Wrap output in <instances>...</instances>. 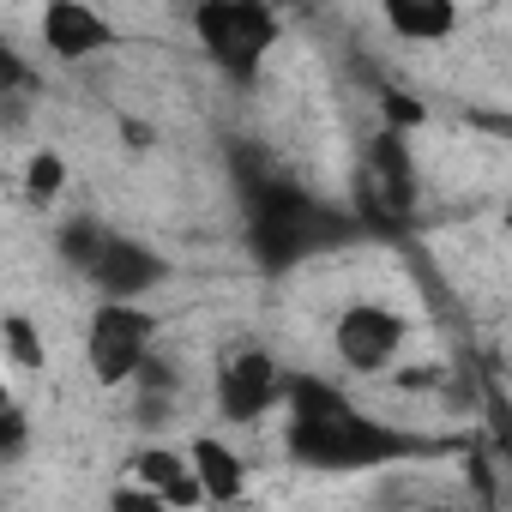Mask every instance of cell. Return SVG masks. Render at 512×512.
<instances>
[{"label":"cell","instance_id":"obj_1","mask_svg":"<svg viewBox=\"0 0 512 512\" xmlns=\"http://www.w3.org/2000/svg\"><path fill=\"white\" fill-rule=\"evenodd\" d=\"M193 31H199L211 67L229 73L235 85H247L266 67V55L278 49V13L260 7V0H211V7H193Z\"/></svg>","mask_w":512,"mask_h":512},{"label":"cell","instance_id":"obj_2","mask_svg":"<svg viewBox=\"0 0 512 512\" xmlns=\"http://www.w3.org/2000/svg\"><path fill=\"white\" fill-rule=\"evenodd\" d=\"M398 452H404V440L362 410H344L326 422H290V458L308 470H374Z\"/></svg>","mask_w":512,"mask_h":512},{"label":"cell","instance_id":"obj_3","mask_svg":"<svg viewBox=\"0 0 512 512\" xmlns=\"http://www.w3.org/2000/svg\"><path fill=\"white\" fill-rule=\"evenodd\" d=\"M85 356H91V374L103 386L139 380L157 356V314L145 302H97L91 332H85Z\"/></svg>","mask_w":512,"mask_h":512},{"label":"cell","instance_id":"obj_4","mask_svg":"<svg viewBox=\"0 0 512 512\" xmlns=\"http://www.w3.org/2000/svg\"><path fill=\"white\" fill-rule=\"evenodd\" d=\"M284 380L290 374L272 362V350H235L223 362V374H217V410H223V422L247 428V422H260L266 410H278L284 404Z\"/></svg>","mask_w":512,"mask_h":512},{"label":"cell","instance_id":"obj_5","mask_svg":"<svg viewBox=\"0 0 512 512\" xmlns=\"http://www.w3.org/2000/svg\"><path fill=\"white\" fill-rule=\"evenodd\" d=\"M332 344H338V362L350 374H386L404 350V314H392L380 302H356V308L338 314Z\"/></svg>","mask_w":512,"mask_h":512},{"label":"cell","instance_id":"obj_6","mask_svg":"<svg viewBox=\"0 0 512 512\" xmlns=\"http://www.w3.org/2000/svg\"><path fill=\"white\" fill-rule=\"evenodd\" d=\"M163 278H169V260H163L157 247L133 241V235H115L103 247V260L91 266V284H97L103 302H145Z\"/></svg>","mask_w":512,"mask_h":512},{"label":"cell","instance_id":"obj_7","mask_svg":"<svg viewBox=\"0 0 512 512\" xmlns=\"http://www.w3.org/2000/svg\"><path fill=\"white\" fill-rule=\"evenodd\" d=\"M115 43L109 19L97 7H85V0H55V7L43 13V49L55 61H91Z\"/></svg>","mask_w":512,"mask_h":512},{"label":"cell","instance_id":"obj_8","mask_svg":"<svg viewBox=\"0 0 512 512\" xmlns=\"http://www.w3.org/2000/svg\"><path fill=\"white\" fill-rule=\"evenodd\" d=\"M133 482H145L163 506H175V512H193L199 500H205V488H199V476H193V458L187 452H169V446H139L133 452Z\"/></svg>","mask_w":512,"mask_h":512},{"label":"cell","instance_id":"obj_9","mask_svg":"<svg viewBox=\"0 0 512 512\" xmlns=\"http://www.w3.org/2000/svg\"><path fill=\"white\" fill-rule=\"evenodd\" d=\"M187 458H193V476H199L205 500H217V506H235V500L247 494V464H241V452H235L229 440H217V434H199Z\"/></svg>","mask_w":512,"mask_h":512},{"label":"cell","instance_id":"obj_10","mask_svg":"<svg viewBox=\"0 0 512 512\" xmlns=\"http://www.w3.org/2000/svg\"><path fill=\"white\" fill-rule=\"evenodd\" d=\"M386 31L404 43H446L458 31L452 0H386Z\"/></svg>","mask_w":512,"mask_h":512},{"label":"cell","instance_id":"obj_11","mask_svg":"<svg viewBox=\"0 0 512 512\" xmlns=\"http://www.w3.org/2000/svg\"><path fill=\"white\" fill-rule=\"evenodd\" d=\"M368 193L392 199V211H410L416 205V169H410V151H404L398 133L374 139V181H368Z\"/></svg>","mask_w":512,"mask_h":512},{"label":"cell","instance_id":"obj_12","mask_svg":"<svg viewBox=\"0 0 512 512\" xmlns=\"http://www.w3.org/2000/svg\"><path fill=\"white\" fill-rule=\"evenodd\" d=\"M284 404H290V422H326V416H344V410H356L332 380H320V374H290L284 380Z\"/></svg>","mask_w":512,"mask_h":512},{"label":"cell","instance_id":"obj_13","mask_svg":"<svg viewBox=\"0 0 512 512\" xmlns=\"http://www.w3.org/2000/svg\"><path fill=\"white\" fill-rule=\"evenodd\" d=\"M115 235L97 223V217H73V223H61V235H55V247H61V260L73 266V272H85L91 278V266L103 260V247H109Z\"/></svg>","mask_w":512,"mask_h":512},{"label":"cell","instance_id":"obj_14","mask_svg":"<svg viewBox=\"0 0 512 512\" xmlns=\"http://www.w3.org/2000/svg\"><path fill=\"white\" fill-rule=\"evenodd\" d=\"M0 338H7V356H13V368H25V374L49 368V344H43V332H37L25 314H7V320H0Z\"/></svg>","mask_w":512,"mask_h":512},{"label":"cell","instance_id":"obj_15","mask_svg":"<svg viewBox=\"0 0 512 512\" xmlns=\"http://www.w3.org/2000/svg\"><path fill=\"white\" fill-rule=\"evenodd\" d=\"M61 187H67V157L43 145V151L25 163V199H31V205H49V199H61Z\"/></svg>","mask_w":512,"mask_h":512},{"label":"cell","instance_id":"obj_16","mask_svg":"<svg viewBox=\"0 0 512 512\" xmlns=\"http://www.w3.org/2000/svg\"><path fill=\"white\" fill-rule=\"evenodd\" d=\"M25 446H31V422H25V410H19V404H7V416H0V458L19 464V458H25Z\"/></svg>","mask_w":512,"mask_h":512},{"label":"cell","instance_id":"obj_17","mask_svg":"<svg viewBox=\"0 0 512 512\" xmlns=\"http://www.w3.org/2000/svg\"><path fill=\"white\" fill-rule=\"evenodd\" d=\"M109 512H169V506H163L145 482H133V476H127V482L109 494Z\"/></svg>","mask_w":512,"mask_h":512},{"label":"cell","instance_id":"obj_18","mask_svg":"<svg viewBox=\"0 0 512 512\" xmlns=\"http://www.w3.org/2000/svg\"><path fill=\"white\" fill-rule=\"evenodd\" d=\"M121 133H127V145H133V151H145V145H151V127H139V121H127Z\"/></svg>","mask_w":512,"mask_h":512},{"label":"cell","instance_id":"obj_19","mask_svg":"<svg viewBox=\"0 0 512 512\" xmlns=\"http://www.w3.org/2000/svg\"><path fill=\"white\" fill-rule=\"evenodd\" d=\"M434 512H476V506H434Z\"/></svg>","mask_w":512,"mask_h":512},{"label":"cell","instance_id":"obj_20","mask_svg":"<svg viewBox=\"0 0 512 512\" xmlns=\"http://www.w3.org/2000/svg\"><path fill=\"white\" fill-rule=\"evenodd\" d=\"M506 241H512V211H506Z\"/></svg>","mask_w":512,"mask_h":512},{"label":"cell","instance_id":"obj_21","mask_svg":"<svg viewBox=\"0 0 512 512\" xmlns=\"http://www.w3.org/2000/svg\"><path fill=\"white\" fill-rule=\"evenodd\" d=\"M169 512H175V506H169Z\"/></svg>","mask_w":512,"mask_h":512}]
</instances>
